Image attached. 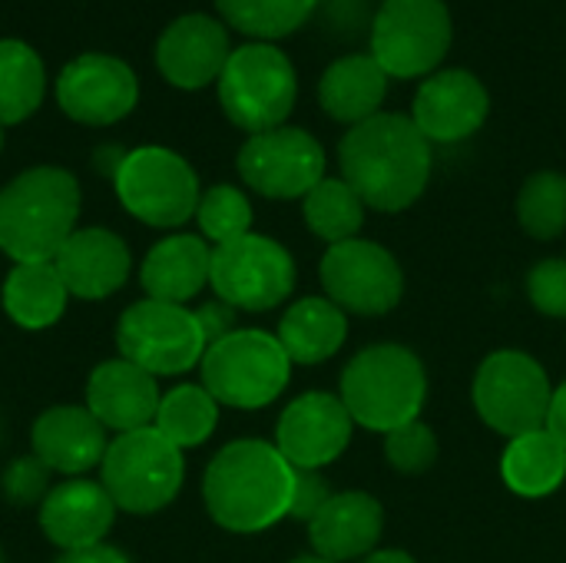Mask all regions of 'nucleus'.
Wrapping results in <instances>:
<instances>
[{"instance_id":"obj_1","label":"nucleus","mask_w":566,"mask_h":563,"mask_svg":"<svg viewBox=\"0 0 566 563\" xmlns=\"http://www.w3.org/2000/svg\"><path fill=\"white\" fill-rule=\"evenodd\" d=\"M338 163L342 179L368 209L401 212L428 189L434 156L411 116L378 113L345 133Z\"/></svg>"},{"instance_id":"obj_2","label":"nucleus","mask_w":566,"mask_h":563,"mask_svg":"<svg viewBox=\"0 0 566 563\" xmlns=\"http://www.w3.org/2000/svg\"><path fill=\"white\" fill-rule=\"evenodd\" d=\"M295 468L275 445H226L206 468L202 494L212 521L235 534H259L292 511Z\"/></svg>"},{"instance_id":"obj_3","label":"nucleus","mask_w":566,"mask_h":563,"mask_svg":"<svg viewBox=\"0 0 566 563\" xmlns=\"http://www.w3.org/2000/svg\"><path fill=\"white\" fill-rule=\"evenodd\" d=\"M80 186L60 166H36L0 189V249L13 262H53L76 232Z\"/></svg>"},{"instance_id":"obj_4","label":"nucleus","mask_w":566,"mask_h":563,"mask_svg":"<svg viewBox=\"0 0 566 563\" xmlns=\"http://www.w3.org/2000/svg\"><path fill=\"white\" fill-rule=\"evenodd\" d=\"M428 398L421 358L405 345H371L342 375V402L358 428L391 435L418 421Z\"/></svg>"},{"instance_id":"obj_5","label":"nucleus","mask_w":566,"mask_h":563,"mask_svg":"<svg viewBox=\"0 0 566 563\" xmlns=\"http://www.w3.org/2000/svg\"><path fill=\"white\" fill-rule=\"evenodd\" d=\"M216 83L226 116L252 136L285 126L298 96L295 66L275 43L235 46Z\"/></svg>"},{"instance_id":"obj_6","label":"nucleus","mask_w":566,"mask_h":563,"mask_svg":"<svg viewBox=\"0 0 566 563\" xmlns=\"http://www.w3.org/2000/svg\"><path fill=\"white\" fill-rule=\"evenodd\" d=\"M292 358L279 335L235 329L212 342L202 355V388L229 408H265L289 385Z\"/></svg>"},{"instance_id":"obj_7","label":"nucleus","mask_w":566,"mask_h":563,"mask_svg":"<svg viewBox=\"0 0 566 563\" xmlns=\"http://www.w3.org/2000/svg\"><path fill=\"white\" fill-rule=\"evenodd\" d=\"M451 40L454 23L444 0H381L371 20V56L398 80L438 73Z\"/></svg>"},{"instance_id":"obj_8","label":"nucleus","mask_w":566,"mask_h":563,"mask_svg":"<svg viewBox=\"0 0 566 563\" xmlns=\"http://www.w3.org/2000/svg\"><path fill=\"white\" fill-rule=\"evenodd\" d=\"M182 451L156 428L119 435L103 455V488L129 514L163 511L182 488Z\"/></svg>"},{"instance_id":"obj_9","label":"nucleus","mask_w":566,"mask_h":563,"mask_svg":"<svg viewBox=\"0 0 566 563\" xmlns=\"http://www.w3.org/2000/svg\"><path fill=\"white\" fill-rule=\"evenodd\" d=\"M551 398L554 388L544 365L517 348L488 355L474 375V408L504 438L547 428Z\"/></svg>"},{"instance_id":"obj_10","label":"nucleus","mask_w":566,"mask_h":563,"mask_svg":"<svg viewBox=\"0 0 566 563\" xmlns=\"http://www.w3.org/2000/svg\"><path fill=\"white\" fill-rule=\"evenodd\" d=\"M113 183L129 216L156 229L182 226L196 216L202 199L196 169L166 146H139L126 153Z\"/></svg>"},{"instance_id":"obj_11","label":"nucleus","mask_w":566,"mask_h":563,"mask_svg":"<svg viewBox=\"0 0 566 563\" xmlns=\"http://www.w3.org/2000/svg\"><path fill=\"white\" fill-rule=\"evenodd\" d=\"M209 282L219 302L245 312H269L292 295L295 262L275 239L245 232L212 249Z\"/></svg>"},{"instance_id":"obj_12","label":"nucleus","mask_w":566,"mask_h":563,"mask_svg":"<svg viewBox=\"0 0 566 563\" xmlns=\"http://www.w3.org/2000/svg\"><path fill=\"white\" fill-rule=\"evenodd\" d=\"M116 345L126 362L139 365L149 375L189 372L196 362H202L209 348L196 312L156 299H143L123 312Z\"/></svg>"},{"instance_id":"obj_13","label":"nucleus","mask_w":566,"mask_h":563,"mask_svg":"<svg viewBox=\"0 0 566 563\" xmlns=\"http://www.w3.org/2000/svg\"><path fill=\"white\" fill-rule=\"evenodd\" d=\"M322 285L325 295L355 315H385L405 295V272L398 259L368 239H348L328 246L322 256Z\"/></svg>"},{"instance_id":"obj_14","label":"nucleus","mask_w":566,"mask_h":563,"mask_svg":"<svg viewBox=\"0 0 566 563\" xmlns=\"http://www.w3.org/2000/svg\"><path fill=\"white\" fill-rule=\"evenodd\" d=\"M239 176L269 199H305L325 179V149L298 126H275L245 139Z\"/></svg>"},{"instance_id":"obj_15","label":"nucleus","mask_w":566,"mask_h":563,"mask_svg":"<svg viewBox=\"0 0 566 563\" xmlns=\"http://www.w3.org/2000/svg\"><path fill=\"white\" fill-rule=\"evenodd\" d=\"M139 80L129 63L106 53H83L60 70L56 103L83 126H109L133 113Z\"/></svg>"},{"instance_id":"obj_16","label":"nucleus","mask_w":566,"mask_h":563,"mask_svg":"<svg viewBox=\"0 0 566 563\" xmlns=\"http://www.w3.org/2000/svg\"><path fill=\"white\" fill-rule=\"evenodd\" d=\"M352 428L355 421L342 398L328 392H308L282 411L275 448L295 471H318L345 455Z\"/></svg>"},{"instance_id":"obj_17","label":"nucleus","mask_w":566,"mask_h":563,"mask_svg":"<svg viewBox=\"0 0 566 563\" xmlns=\"http://www.w3.org/2000/svg\"><path fill=\"white\" fill-rule=\"evenodd\" d=\"M491 113V93L471 70H438L424 76L411 119L421 136L434 143H461L474 136Z\"/></svg>"},{"instance_id":"obj_18","label":"nucleus","mask_w":566,"mask_h":563,"mask_svg":"<svg viewBox=\"0 0 566 563\" xmlns=\"http://www.w3.org/2000/svg\"><path fill=\"white\" fill-rule=\"evenodd\" d=\"M229 56V30L206 13H186L172 20L156 43V66L179 90L209 86L222 76Z\"/></svg>"},{"instance_id":"obj_19","label":"nucleus","mask_w":566,"mask_h":563,"mask_svg":"<svg viewBox=\"0 0 566 563\" xmlns=\"http://www.w3.org/2000/svg\"><path fill=\"white\" fill-rule=\"evenodd\" d=\"M159 402L163 398L156 388V375L143 372L126 358L103 362L86 382V408L103 428L116 435L153 428Z\"/></svg>"},{"instance_id":"obj_20","label":"nucleus","mask_w":566,"mask_h":563,"mask_svg":"<svg viewBox=\"0 0 566 563\" xmlns=\"http://www.w3.org/2000/svg\"><path fill=\"white\" fill-rule=\"evenodd\" d=\"M113 518L116 504L96 481H63L40 504V528L63 551L103 544Z\"/></svg>"},{"instance_id":"obj_21","label":"nucleus","mask_w":566,"mask_h":563,"mask_svg":"<svg viewBox=\"0 0 566 563\" xmlns=\"http://www.w3.org/2000/svg\"><path fill=\"white\" fill-rule=\"evenodd\" d=\"M63 285L76 299H106L129 279V249L109 229H76L53 259Z\"/></svg>"},{"instance_id":"obj_22","label":"nucleus","mask_w":566,"mask_h":563,"mask_svg":"<svg viewBox=\"0 0 566 563\" xmlns=\"http://www.w3.org/2000/svg\"><path fill=\"white\" fill-rule=\"evenodd\" d=\"M381 531H385V511L365 491L332 494L328 504L308 524L312 548L318 551V557L332 563L368 557L375 551Z\"/></svg>"},{"instance_id":"obj_23","label":"nucleus","mask_w":566,"mask_h":563,"mask_svg":"<svg viewBox=\"0 0 566 563\" xmlns=\"http://www.w3.org/2000/svg\"><path fill=\"white\" fill-rule=\"evenodd\" d=\"M106 428L93 418L90 408L60 405L36 418L33 425V455L43 468L60 475H83L106 455Z\"/></svg>"},{"instance_id":"obj_24","label":"nucleus","mask_w":566,"mask_h":563,"mask_svg":"<svg viewBox=\"0 0 566 563\" xmlns=\"http://www.w3.org/2000/svg\"><path fill=\"white\" fill-rule=\"evenodd\" d=\"M209 269H212V249L199 236H169L149 249L139 279L149 299L186 305L206 289Z\"/></svg>"},{"instance_id":"obj_25","label":"nucleus","mask_w":566,"mask_h":563,"mask_svg":"<svg viewBox=\"0 0 566 563\" xmlns=\"http://www.w3.org/2000/svg\"><path fill=\"white\" fill-rule=\"evenodd\" d=\"M385 96H388V73L378 66L371 53H348L335 60L318 80L322 110L348 126L378 116Z\"/></svg>"},{"instance_id":"obj_26","label":"nucleus","mask_w":566,"mask_h":563,"mask_svg":"<svg viewBox=\"0 0 566 563\" xmlns=\"http://www.w3.org/2000/svg\"><path fill=\"white\" fill-rule=\"evenodd\" d=\"M348 338V319L332 299H302L279 322V342L292 365H322Z\"/></svg>"},{"instance_id":"obj_27","label":"nucleus","mask_w":566,"mask_h":563,"mask_svg":"<svg viewBox=\"0 0 566 563\" xmlns=\"http://www.w3.org/2000/svg\"><path fill=\"white\" fill-rule=\"evenodd\" d=\"M501 475L514 494L547 498L566 481V445L551 428L511 438L501 461Z\"/></svg>"},{"instance_id":"obj_28","label":"nucleus","mask_w":566,"mask_h":563,"mask_svg":"<svg viewBox=\"0 0 566 563\" xmlns=\"http://www.w3.org/2000/svg\"><path fill=\"white\" fill-rule=\"evenodd\" d=\"M66 285L53 262H17L3 282V309L20 329H46L66 309Z\"/></svg>"},{"instance_id":"obj_29","label":"nucleus","mask_w":566,"mask_h":563,"mask_svg":"<svg viewBox=\"0 0 566 563\" xmlns=\"http://www.w3.org/2000/svg\"><path fill=\"white\" fill-rule=\"evenodd\" d=\"M46 93V73L36 50L23 40H0V126L33 116Z\"/></svg>"},{"instance_id":"obj_30","label":"nucleus","mask_w":566,"mask_h":563,"mask_svg":"<svg viewBox=\"0 0 566 563\" xmlns=\"http://www.w3.org/2000/svg\"><path fill=\"white\" fill-rule=\"evenodd\" d=\"M302 209H305L308 229L318 239L332 242V246L358 239V229L365 226V202H361V196L345 179H335V176H325L302 199Z\"/></svg>"},{"instance_id":"obj_31","label":"nucleus","mask_w":566,"mask_h":563,"mask_svg":"<svg viewBox=\"0 0 566 563\" xmlns=\"http://www.w3.org/2000/svg\"><path fill=\"white\" fill-rule=\"evenodd\" d=\"M216 421H219V402L202 385H182L159 402L153 428L182 451L202 445L216 431Z\"/></svg>"},{"instance_id":"obj_32","label":"nucleus","mask_w":566,"mask_h":563,"mask_svg":"<svg viewBox=\"0 0 566 563\" xmlns=\"http://www.w3.org/2000/svg\"><path fill=\"white\" fill-rule=\"evenodd\" d=\"M222 20L239 33L269 43L295 33L318 7V0H216Z\"/></svg>"},{"instance_id":"obj_33","label":"nucleus","mask_w":566,"mask_h":563,"mask_svg":"<svg viewBox=\"0 0 566 563\" xmlns=\"http://www.w3.org/2000/svg\"><path fill=\"white\" fill-rule=\"evenodd\" d=\"M517 219L527 236L547 242L566 232V176L544 169L534 173L517 196Z\"/></svg>"},{"instance_id":"obj_34","label":"nucleus","mask_w":566,"mask_h":563,"mask_svg":"<svg viewBox=\"0 0 566 563\" xmlns=\"http://www.w3.org/2000/svg\"><path fill=\"white\" fill-rule=\"evenodd\" d=\"M196 219H199L202 236L212 239L216 246H222V242H232L252 229V206H249V196L242 189L212 186L209 192H202Z\"/></svg>"},{"instance_id":"obj_35","label":"nucleus","mask_w":566,"mask_h":563,"mask_svg":"<svg viewBox=\"0 0 566 563\" xmlns=\"http://www.w3.org/2000/svg\"><path fill=\"white\" fill-rule=\"evenodd\" d=\"M388 465L401 475H424L438 461V438L424 421H411L385 435Z\"/></svg>"},{"instance_id":"obj_36","label":"nucleus","mask_w":566,"mask_h":563,"mask_svg":"<svg viewBox=\"0 0 566 563\" xmlns=\"http://www.w3.org/2000/svg\"><path fill=\"white\" fill-rule=\"evenodd\" d=\"M531 305L551 319H566V259H544L527 275Z\"/></svg>"},{"instance_id":"obj_37","label":"nucleus","mask_w":566,"mask_h":563,"mask_svg":"<svg viewBox=\"0 0 566 563\" xmlns=\"http://www.w3.org/2000/svg\"><path fill=\"white\" fill-rule=\"evenodd\" d=\"M332 491L318 471H295V488H292V511L289 518L312 524V518L328 504Z\"/></svg>"},{"instance_id":"obj_38","label":"nucleus","mask_w":566,"mask_h":563,"mask_svg":"<svg viewBox=\"0 0 566 563\" xmlns=\"http://www.w3.org/2000/svg\"><path fill=\"white\" fill-rule=\"evenodd\" d=\"M43 465L40 461H17L10 471H7V478H3V488H7V494L13 498V501H33L40 491H43Z\"/></svg>"},{"instance_id":"obj_39","label":"nucleus","mask_w":566,"mask_h":563,"mask_svg":"<svg viewBox=\"0 0 566 563\" xmlns=\"http://www.w3.org/2000/svg\"><path fill=\"white\" fill-rule=\"evenodd\" d=\"M196 319H199V325H202L206 345H212V342L226 338L229 332H235V329H232V305H226V302H212V305L199 309Z\"/></svg>"},{"instance_id":"obj_40","label":"nucleus","mask_w":566,"mask_h":563,"mask_svg":"<svg viewBox=\"0 0 566 563\" xmlns=\"http://www.w3.org/2000/svg\"><path fill=\"white\" fill-rule=\"evenodd\" d=\"M56 563H129L116 548L96 544V548H83V551H66Z\"/></svg>"},{"instance_id":"obj_41","label":"nucleus","mask_w":566,"mask_h":563,"mask_svg":"<svg viewBox=\"0 0 566 563\" xmlns=\"http://www.w3.org/2000/svg\"><path fill=\"white\" fill-rule=\"evenodd\" d=\"M547 428L560 438L566 445V382L560 388H554V398H551V415H547Z\"/></svg>"},{"instance_id":"obj_42","label":"nucleus","mask_w":566,"mask_h":563,"mask_svg":"<svg viewBox=\"0 0 566 563\" xmlns=\"http://www.w3.org/2000/svg\"><path fill=\"white\" fill-rule=\"evenodd\" d=\"M358 563H418L411 554L405 551H371L368 557H361Z\"/></svg>"},{"instance_id":"obj_43","label":"nucleus","mask_w":566,"mask_h":563,"mask_svg":"<svg viewBox=\"0 0 566 563\" xmlns=\"http://www.w3.org/2000/svg\"><path fill=\"white\" fill-rule=\"evenodd\" d=\"M292 563H332V561H325V557H298V561H292Z\"/></svg>"},{"instance_id":"obj_44","label":"nucleus","mask_w":566,"mask_h":563,"mask_svg":"<svg viewBox=\"0 0 566 563\" xmlns=\"http://www.w3.org/2000/svg\"><path fill=\"white\" fill-rule=\"evenodd\" d=\"M0 146H3V133H0Z\"/></svg>"},{"instance_id":"obj_45","label":"nucleus","mask_w":566,"mask_h":563,"mask_svg":"<svg viewBox=\"0 0 566 563\" xmlns=\"http://www.w3.org/2000/svg\"><path fill=\"white\" fill-rule=\"evenodd\" d=\"M0 563H3V561H0Z\"/></svg>"}]
</instances>
